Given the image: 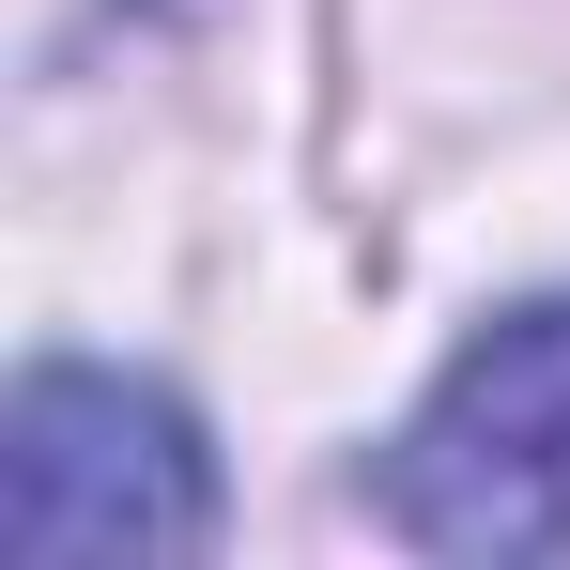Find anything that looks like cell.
Returning a JSON list of instances; mask_svg holds the SVG:
<instances>
[{"label": "cell", "mask_w": 570, "mask_h": 570, "mask_svg": "<svg viewBox=\"0 0 570 570\" xmlns=\"http://www.w3.org/2000/svg\"><path fill=\"white\" fill-rule=\"evenodd\" d=\"M385 524L432 556H556L570 540V293L478 324L448 385L416 401L401 463H385Z\"/></svg>", "instance_id": "cell-1"}, {"label": "cell", "mask_w": 570, "mask_h": 570, "mask_svg": "<svg viewBox=\"0 0 570 570\" xmlns=\"http://www.w3.org/2000/svg\"><path fill=\"white\" fill-rule=\"evenodd\" d=\"M0 540L16 556H200L216 463L124 371H31L0 416Z\"/></svg>", "instance_id": "cell-2"}, {"label": "cell", "mask_w": 570, "mask_h": 570, "mask_svg": "<svg viewBox=\"0 0 570 570\" xmlns=\"http://www.w3.org/2000/svg\"><path fill=\"white\" fill-rule=\"evenodd\" d=\"M47 16H62V0H31V31H47ZM94 16H170V0H94Z\"/></svg>", "instance_id": "cell-3"}]
</instances>
